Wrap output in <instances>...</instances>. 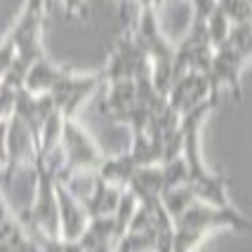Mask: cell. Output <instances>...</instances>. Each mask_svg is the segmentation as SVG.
Instances as JSON below:
<instances>
[{"label":"cell","instance_id":"obj_1","mask_svg":"<svg viewBox=\"0 0 252 252\" xmlns=\"http://www.w3.org/2000/svg\"><path fill=\"white\" fill-rule=\"evenodd\" d=\"M101 85H106L101 71L76 76L62 66H57L50 57H43L40 62H35L24 83V88L33 94H50L55 101V111L62 116V121L76 118L78 109Z\"/></svg>","mask_w":252,"mask_h":252},{"label":"cell","instance_id":"obj_11","mask_svg":"<svg viewBox=\"0 0 252 252\" xmlns=\"http://www.w3.org/2000/svg\"><path fill=\"white\" fill-rule=\"evenodd\" d=\"M125 189L137 198L139 208H154V205H158L160 196H163V165L137 167Z\"/></svg>","mask_w":252,"mask_h":252},{"label":"cell","instance_id":"obj_19","mask_svg":"<svg viewBox=\"0 0 252 252\" xmlns=\"http://www.w3.org/2000/svg\"><path fill=\"white\" fill-rule=\"evenodd\" d=\"M250 7H252V0H250Z\"/></svg>","mask_w":252,"mask_h":252},{"label":"cell","instance_id":"obj_7","mask_svg":"<svg viewBox=\"0 0 252 252\" xmlns=\"http://www.w3.org/2000/svg\"><path fill=\"white\" fill-rule=\"evenodd\" d=\"M248 62H250V57L245 55L243 50H238L229 38H226L220 47H215L210 68H208V73H205L208 85H210V97L220 99L221 88H229L233 99H236V101H243L241 73Z\"/></svg>","mask_w":252,"mask_h":252},{"label":"cell","instance_id":"obj_9","mask_svg":"<svg viewBox=\"0 0 252 252\" xmlns=\"http://www.w3.org/2000/svg\"><path fill=\"white\" fill-rule=\"evenodd\" d=\"M205 99H210V85L205 73L189 71L172 83V88L167 92V106L177 111L179 116H184L196 106H200Z\"/></svg>","mask_w":252,"mask_h":252},{"label":"cell","instance_id":"obj_5","mask_svg":"<svg viewBox=\"0 0 252 252\" xmlns=\"http://www.w3.org/2000/svg\"><path fill=\"white\" fill-rule=\"evenodd\" d=\"M62 149H64L66 163L57 182H62L64 177L78 175V172H97L104 158L109 156L99 149L94 137L80 125L78 118H68L62 125Z\"/></svg>","mask_w":252,"mask_h":252},{"label":"cell","instance_id":"obj_16","mask_svg":"<svg viewBox=\"0 0 252 252\" xmlns=\"http://www.w3.org/2000/svg\"><path fill=\"white\" fill-rule=\"evenodd\" d=\"M62 2H64V10L68 17H80V19L88 17V2L85 0H62Z\"/></svg>","mask_w":252,"mask_h":252},{"label":"cell","instance_id":"obj_6","mask_svg":"<svg viewBox=\"0 0 252 252\" xmlns=\"http://www.w3.org/2000/svg\"><path fill=\"white\" fill-rule=\"evenodd\" d=\"M106 85L109 83H118V80H142V78H154L151 71V62L146 52L142 50V45L137 43L132 29L125 26L123 35L116 40L113 50H111L109 64L101 68Z\"/></svg>","mask_w":252,"mask_h":252},{"label":"cell","instance_id":"obj_3","mask_svg":"<svg viewBox=\"0 0 252 252\" xmlns=\"http://www.w3.org/2000/svg\"><path fill=\"white\" fill-rule=\"evenodd\" d=\"M47 7H50L47 0H26L24 2L19 19L7 31V38L14 45V62H12L10 73L0 80L2 85L12 90L24 88L31 66L40 62L43 57H47L43 47V22Z\"/></svg>","mask_w":252,"mask_h":252},{"label":"cell","instance_id":"obj_2","mask_svg":"<svg viewBox=\"0 0 252 252\" xmlns=\"http://www.w3.org/2000/svg\"><path fill=\"white\" fill-rule=\"evenodd\" d=\"M217 97L205 99L200 106L193 111H189L182 116V132H184V149H182V158L187 163V187L193 191V196L212 208H231L229 200V179H224L221 175L210 172L203 156H200V127L205 118L210 116V111L217 106Z\"/></svg>","mask_w":252,"mask_h":252},{"label":"cell","instance_id":"obj_14","mask_svg":"<svg viewBox=\"0 0 252 252\" xmlns=\"http://www.w3.org/2000/svg\"><path fill=\"white\" fill-rule=\"evenodd\" d=\"M217 7L224 12V17L231 22V26L252 22L250 0H217Z\"/></svg>","mask_w":252,"mask_h":252},{"label":"cell","instance_id":"obj_10","mask_svg":"<svg viewBox=\"0 0 252 252\" xmlns=\"http://www.w3.org/2000/svg\"><path fill=\"white\" fill-rule=\"evenodd\" d=\"M57 210H59V238L66 243H76L90 224L88 210L59 182H57Z\"/></svg>","mask_w":252,"mask_h":252},{"label":"cell","instance_id":"obj_12","mask_svg":"<svg viewBox=\"0 0 252 252\" xmlns=\"http://www.w3.org/2000/svg\"><path fill=\"white\" fill-rule=\"evenodd\" d=\"M123 191H125V189L113 187V184L104 182V179L97 175V182H94L92 193H90L88 200L83 203L85 210H88L90 220L113 217V212H116V208H118V203H121V198H123Z\"/></svg>","mask_w":252,"mask_h":252},{"label":"cell","instance_id":"obj_4","mask_svg":"<svg viewBox=\"0 0 252 252\" xmlns=\"http://www.w3.org/2000/svg\"><path fill=\"white\" fill-rule=\"evenodd\" d=\"M127 29H132L137 43L142 45V50L151 62L156 90L167 97V92L172 88V73H175V43L163 33L154 5L151 2L139 5L137 19Z\"/></svg>","mask_w":252,"mask_h":252},{"label":"cell","instance_id":"obj_13","mask_svg":"<svg viewBox=\"0 0 252 252\" xmlns=\"http://www.w3.org/2000/svg\"><path fill=\"white\" fill-rule=\"evenodd\" d=\"M160 203H163L165 212L170 215V220L175 221L182 212H187L193 203H198V198L193 196V191L184 184V187L179 189H172V191H167V193H163V198H160Z\"/></svg>","mask_w":252,"mask_h":252},{"label":"cell","instance_id":"obj_17","mask_svg":"<svg viewBox=\"0 0 252 252\" xmlns=\"http://www.w3.org/2000/svg\"><path fill=\"white\" fill-rule=\"evenodd\" d=\"M130 2H134V5L139 7V2H137V0H118V5H121L123 10H127V7H130Z\"/></svg>","mask_w":252,"mask_h":252},{"label":"cell","instance_id":"obj_15","mask_svg":"<svg viewBox=\"0 0 252 252\" xmlns=\"http://www.w3.org/2000/svg\"><path fill=\"white\" fill-rule=\"evenodd\" d=\"M205 29H208V38H210V43H212V47H220V45L229 38L231 22L224 17V12L217 7V10L210 14L208 22H205Z\"/></svg>","mask_w":252,"mask_h":252},{"label":"cell","instance_id":"obj_8","mask_svg":"<svg viewBox=\"0 0 252 252\" xmlns=\"http://www.w3.org/2000/svg\"><path fill=\"white\" fill-rule=\"evenodd\" d=\"M55 113V101L50 94H33L26 88H19L17 94H14V118L19 121L31 130L35 144L40 142V132H43L45 123L52 118Z\"/></svg>","mask_w":252,"mask_h":252},{"label":"cell","instance_id":"obj_18","mask_svg":"<svg viewBox=\"0 0 252 252\" xmlns=\"http://www.w3.org/2000/svg\"><path fill=\"white\" fill-rule=\"evenodd\" d=\"M50 2H52V0H47V5H50Z\"/></svg>","mask_w":252,"mask_h":252}]
</instances>
